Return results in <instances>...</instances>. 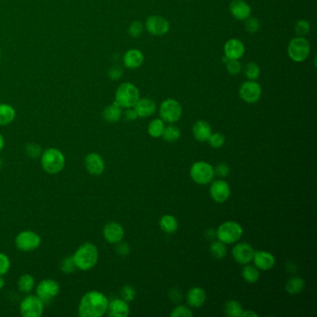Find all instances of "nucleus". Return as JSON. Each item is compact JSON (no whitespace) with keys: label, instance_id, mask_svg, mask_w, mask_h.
<instances>
[{"label":"nucleus","instance_id":"c756f323","mask_svg":"<svg viewBox=\"0 0 317 317\" xmlns=\"http://www.w3.org/2000/svg\"><path fill=\"white\" fill-rule=\"evenodd\" d=\"M304 287V281L301 277H292L287 281L286 290L290 295L301 293Z\"/></svg>","mask_w":317,"mask_h":317},{"label":"nucleus","instance_id":"72a5a7b5","mask_svg":"<svg viewBox=\"0 0 317 317\" xmlns=\"http://www.w3.org/2000/svg\"><path fill=\"white\" fill-rule=\"evenodd\" d=\"M35 286V278L31 274H23L18 281V287L21 292L29 293Z\"/></svg>","mask_w":317,"mask_h":317},{"label":"nucleus","instance_id":"0eeeda50","mask_svg":"<svg viewBox=\"0 0 317 317\" xmlns=\"http://www.w3.org/2000/svg\"><path fill=\"white\" fill-rule=\"evenodd\" d=\"M190 175L195 182L200 185H206L213 181L215 172L211 164L203 161H198L191 167Z\"/></svg>","mask_w":317,"mask_h":317},{"label":"nucleus","instance_id":"4c0bfd02","mask_svg":"<svg viewBox=\"0 0 317 317\" xmlns=\"http://www.w3.org/2000/svg\"><path fill=\"white\" fill-rule=\"evenodd\" d=\"M208 142L212 148L218 149V148L222 147L225 144V137L219 132H215V133H212L210 139L208 140Z\"/></svg>","mask_w":317,"mask_h":317},{"label":"nucleus","instance_id":"5fc2aeb1","mask_svg":"<svg viewBox=\"0 0 317 317\" xmlns=\"http://www.w3.org/2000/svg\"><path fill=\"white\" fill-rule=\"evenodd\" d=\"M4 145H5V140H4V137H3V135L0 133V152L3 150Z\"/></svg>","mask_w":317,"mask_h":317},{"label":"nucleus","instance_id":"393cba45","mask_svg":"<svg viewBox=\"0 0 317 317\" xmlns=\"http://www.w3.org/2000/svg\"><path fill=\"white\" fill-rule=\"evenodd\" d=\"M206 299L207 295L204 289H202L201 287H193L187 293V302L190 306L194 308H198L204 305Z\"/></svg>","mask_w":317,"mask_h":317},{"label":"nucleus","instance_id":"ddd939ff","mask_svg":"<svg viewBox=\"0 0 317 317\" xmlns=\"http://www.w3.org/2000/svg\"><path fill=\"white\" fill-rule=\"evenodd\" d=\"M145 28L149 34L156 37H161L166 35L170 29L168 21L162 16L151 15L146 19Z\"/></svg>","mask_w":317,"mask_h":317},{"label":"nucleus","instance_id":"3c124183","mask_svg":"<svg viewBox=\"0 0 317 317\" xmlns=\"http://www.w3.org/2000/svg\"><path fill=\"white\" fill-rule=\"evenodd\" d=\"M125 116H126V119H128L129 121L135 120L139 117L138 114H137L136 111L134 110V108L133 109L128 108V110L125 113Z\"/></svg>","mask_w":317,"mask_h":317},{"label":"nucleus","instance_id":"4468645a","mask_svg":"<svg viewBox=\"0 0 317 317\" xmlns=\"http://www.w3.org/2000/svg\"><path fill=\"white\" fill-rule=\"evenodd\" d=\"M254 253V249L248 243H238L232 250L234 261L243 265L249 264L253 260Z\"/></svg>","mask_w":317,"mask_h":317},{"label":"nucleus","instance_id":"f257e3e1","mask_svg":"<svg viewBox=\"0 0 317 317\" xmlns=\"http://www.w3.org/2000/svg\"><path fill=\"white\" fill-rule=\"evenodd\" d=\"M109 301L106 295L100 291L87 292L81 298L78 305L80 317H102L107 313Z\"/></svg>","mask_w":317,"mask_h":317},{"label":"nucleus","instance_id":"bb28decb","mask_svg":"<svg viewBox=\"0 0 317 317\" xmlns=\"http://www.w3.org/2000/svg\"><path fill=\"white\" fill-rule=\"evenodd\" d=\"M14 108L7 104L0 105V126H6L15 119Z\"/></svg>","mask_w":317,"mask_h":317},{"label":"nucleus","instance_id":"864d4df0","mask_svg":"<svg viewBox=\"0 0 317 317\" xmlns=\"http://www.w3.org/2000/svg\"><path fill=\"white\" fill-rule=\"evenodd\" d=\"M257 317L258 315L256 313H254V312H252V311H246V312H243V314H242L241 317Z\"/></svg>","mask_w":317,"mask_h":317},{"label":"nucleus","instance_id":"6ab92c4d","mask_svg":"<svg viewBox=\"0 0 317 317\" xmlns=\"http://www.w3.org/2000/svg\"><path fill=\"white\" fill-rule=\"evenodd\" d=\"M229 9L232 16L238 21H246L251 14L250 6L244 0H233Z\"/></svg>","mask_w":317,"mask_h":317},{"label":"nucleus","instance_id":"20e7f679","mask_svg":"<svg viewBox=\"0 0 317 317\" xmlns=\"http://www.w3.org/2000/svg\"><path fill=\"white\" fill-rule=\"evenodd\" d=\"M140 99V91L135 85L126 82L121 84L115 91L114 102L121 108H132Z\"/></svg>","mask_w":317,"mask_h":317},{"label":"nucleus","instance_id":"a878e982","mask_svg":"<svg viewBox=\"0 0 317 317\" xmlns=\"http://www.w3.org/2000/svg\"><path fill=\"white\" fill-rule=\"evenodd\" d=\"M122 116V108L115 102L112 105L106 106L103 111V118L108 123H115Z\"/></svg>","mask_w":317,"mask_h":317},{"label":"nucleus","instance_id":"5701e85b","mask_svg":"<svg viewBox=\"0 0 317 317\" xmlns=\"http://www.w3.org/2000/svg\"><path fill=\"white\" fill-rule=\"evenodd\" d=\"M144 53L136 49L129 50L123 57L124 65L129 69L139 68L144 63Z\"/></svg>","mask_w":317,"mask_h":317},{"label":"nucleus","instance_id":"58836bf2","mask_svg":"<svg viewBox=\"0 0 317 317\" xmlns=\"http://www.w3.org/2000/svg\"><path fill=\"white\" fill-rule=\"evenodd\" d=\"M129 35L133 38H140L144 33V24L140 21H134L129 26Z\"/></svg>","mask_w":317,"mask_h":317},{"label":"nucleus","instance_id":"f8f14e48","mask_svg":"<svg viewBox=\"0 0 317 317\" xmlns=\"http://www.w3.org/2000/svg\"><path fill=\"white\" fill-rule=\"evenodd\" d=\"M262 87L253 80H248L242 84L239 89L240 98L247 104H255L262 97Z\"/></svg>","mask_w":317,"mask_h":317},{"label":"nucleus","instance_id":"dca6fc26","mask_svg":"<svg viewBox=\"0 0 317 317\" xmlns=\"http://www.w3.org/2000/svg\"><path fill=\"white\" fill-rule=\"evenodd\" d=\"M103 234H104L105 239L108 243L117 244L123 240L125 232H124L123 227L121 226L119 223L114 222V221H110L104 228Z\"/></svg>","mask_w":317,"mask_h":317},{"label":"nucleus","instance_id":"b1692460","mask_svg":"<svg viewBox=\"0 0 317 317\" xmlns=\"http://www.w3.org/2000/svg\"><path fill=\"white\" fill-rule=\"evenodd\" d=\"M193 134L195 139L198 142H208V140L212 134L211 127L207 121H197L193 126Z\"/></svg>","mask_w":317,"mask_h":317},{"label":"nucleus","instance_id":"de8ad7c7","mask_svg":"<svg viewBox=\"0 0 317 317\" xmlns=\"http://www.w3.org/2000/svg\"><path fill=\"white\" fill-rule=\"evenodd\" d=\"M123 75V68L120 65H113L108 71V76L111 80H118Z\"/></svg>","mask_w":317,"mask_h":317},{"label":"nucleus","instance_id":"7c9ffc66","mask_svg":"<svg viewBox=\"0 0 317 317\" xmlns=\"http://www.w3.org/2000/svg\"><path fill=\"white\" fill-rule=\"evenodd\" d=\"M164 129H165L164 121L161 118H157L150 122L148 126V133L153 138H159L162 136Z\"/></svg>","mask_w":317,"mask_h":317},{"label":"nucleus","instance_id":"423d86ee","mask_svg":"<svg viewBox=\"0 0 317 317\" xmlns=\"http://www.w3.org/2000/svg\"><path fill=\"white\" fill-rule=\"evenodd\" d=\"M243 228L235 221L223 222L216 231V237L224 244H234L241 238Z\"/></svg>","mask_w":317,"mask_h":317},{"label":"nucleus","instance_id":"37998d69","mask_svg":"<svg viewBox=\"0 0 317 317\" xmlns=\"http://www.w3.org/2000/svg\"><path fill=\"white\" fill-rule=\"evenodd\" d=\"M135 296H136V291L131 286H125L121 290L122 300H124L125 302H132L135 299Z\"/></svg>","mask_w":317,"mask_h":317},{"label":"nucleus","instance_id":"cd10ccee","mask_svg":"<svg viewBox=\"0 0 317 317\" xmlns=\"http://www.w3.org/2000/svg\"><path fill=\"white\" fill-rule=\"evenodd\" d=\"M159 226L164 233L173 234L178 230V220L172 215H165L160 219Z\"/></svg>","mask_w":317,"mask_h":317},{"label":"nucleus","instance_id":"c03bdc74","mask_svg":"<svg viewBox=\"0 0 317 317\" xmlns=\"http://www.w3.org/2000/svg\"><path fill=\"white\" fill-rule=\"evenodd\" d=\"M25 152H26V155L30 158H38L42 154L40 146L37 144H27V146L25 148Z\"/></svg>","mask_w":317,"mask_h":317},{"label":"nucleus","instance_id":"2eb2a0df","mask_svg":"<svg viewBox=\"0 0 317 317\" xmlns=\"http://www.w3.org/2000/svg\"><path fill=\"white\" fill-rule=\"evenodd\" d=\"M210 194L214 201L217 203H223L230 197L231 189L226 181L219 180L211 183Z\"/></svg>","mask_w":317,"mask_h":317},{"label":"nucleus","instance_id":"a19ab883","mask_svg":"<svg viewBox=\"0 0 317 317\" xmlns=\"http://www.w3.org/2000/svg\"><path fill=\"white\" fill-rule=\"evenodd\" d=\"M226 68L230 75L237 76L241 72V62L238 60H229L227 61Z\"/></svg>","mask_w":317,"mask_h":317},{"label":"nucleus","instance_id":"09e8293b","mask_svg":"<svg viewBox=\"0 0 317 317\" xmlns=\"http://www.w3.org/2000/svg\"><path fill=\"white\" fill-rule=\"evenodd\" d=\"M214 172H215V174H217L219 177L224 178L230 172V168H229V166L226 164L221 163V164H219L218 166L215 167Z\"/></svg>","mask_w":317,"mask_h":317},{"label":"nucleus","instance_id":"2f4dec72","mask_svg":"<svg viewBox=\"0 0 317 317\" xmlns=\"http://www.w3.org/2000/svg\"><path fill=\"white\" fill-rule=\"evenodd\" d=\"M224 312L228 317H241L244 310L239 302L232 300V301H229L225 303Z\"/></svg>","mask_w":317,"mask_h":317},{"label":"nucleus","instance_id":"79ce46f5","mask_svg":"<svg viewBox=\"0 0 317 317\" xmlns=\"http://www.w3.org/2000/svg\"><path fill=\"white\" fill-rule=\"evenodd\" d=\"M246 30L248 31L249 34H255L260 30L261 28V23L260 21L256 18H251L249 17L246 20V24H245Z\"/></svg>","mask_w":317,"mask_h":317},{"label":"nucleus","instance_id":"c9c22d12","mask_svg":"<svg viewBox=\"0 0 317 317\" xmlns=\"http://www.w3.org/2000/svg\"><path fill=\"white\" fill-rule=\"evenodd\" d=\"M244 74L249 80L256 81L261 75V69L257 63L251 61V62L246 64V66L244 68Z\"/></svg>","mask_w":317,"mask_h":317},{"label":"nucleus","instance_id":"f3484780","mask_svg":"<svg viewBox=\"0 0 317 317\" xmlns=\"http://www.w3.org/2000/svg\"><path fill=\"white\" fill-rule=\"evenodd\" d=\"M246 52L245 45L237 38L229 39L224 45V56L229 60H239Z\"/></svg>","mask_w":317,"mask_h":317},{"label":"nucleus","instance_id":"473e14b6","mask_svg":"<svg viewBox=\"0 0 317 317\" xmlns=\"http://www.w3.org/2000/svg\"><path fill=\"white\" fill-rule=\"evenodd\" d=\"M181 129H179L178 127H176V126L170 125V126L165 127L162 137L166 142L173 143V142L178 141L181 138Z\"/></svg>","mask_w":317,"mask_h":317},{"label":"nucleus","instance_id":"6e6d98bb","mask_svg":"<svg viewBox=\"0 0 317 317\" xmlns=\"http://www.w3.org/2000/svg\"><path fill=\"white\" fill-rule=\"evenodd\" d=\"M4 285H5V281L3 279V277L0 275V290L4 287Z\"/></svg>","mask_w":317,"mask_h":317},{"label":"nucleus","instance_id":"e433bc0d","mask_svg":"<svg viewBox=\"0 0 317 317\" xmlns=\"http://www.w3.org/2000/svg\"><path fill=\"white\" fill-rule=\"evenodd\" d=\"M311 25L306 20H299L295 24V32L298 37H304L309 34Z\"/></svg>","mask_w":317,"mask_h":317},{"label":"nucleus","instance_id":"aec40b11","mask_svg":"<svg viewBox=\"0 0 317 317\" xmlns=\"http://www.w3.org/2000/svg\"><path fill=\"white\" fill-rule=\"evenodd\" d=\"M254 264L258 269L263 271L271 270L275 264V258L274 256L266 251H257L254 253L253 256Z\"/></svg>","mask_w":317,"mask_h":317},{"label":"nucleus","instance_id":"a18cd8bd","mask_svg":"<svg viewBox=\"0 0 317 317\" xmlns=\"http://www.w3.org/2000/svg\"><path fill=\"white\" fill-rule=\"evenodd\" d=\"M194 316L193 312L185 306H178L172 311L171 317H192Z\"/></svg>","mask_w":317,"mask_h":317},{"label":"nucleus","instance_id":"f03ea898","mask_svg":"<svg viewBox=\"0 0 317 317\" xmlns=\"http://www.w3.org/2000/svg\"><path fill=\"white\" fill-rule=\"evenodd\" d=\"M73 259L77 269L82 271L91 270L98 263V249L94 244L87 242L77 249Z\"/></svg>","mask_w":317,"mask_h":317},{"label":"nucleus","instance_id":"9b49d317","mask_svg":"<svg viewBox=\"0 0 317 317\" xmlns=\"http://www.w3.org/2000/svg\"><path fill=\"white\" fill-rule=\"evenodd\" d=\"M59 292L60 285L55 280H42L39 282L37 287V296L44 303H48L56 298Z\"/></svg>","mask_w":317,"mask_h":317},{"label":"nucleus","instance_id":"603ef678","mask_svg":"<svg viewBox=\"0 0 317 317\" xmlns=\"http://www.w3.org/2000/svg\"><path fill=\"white\" fill-rule=\"evenodd\" d=\"M169 297H170V299H171L172 302H178L181 300V292H180L179 290H177V289H173V290L170 291Z\"/></svg>","mask_w":317,"mask_h":317},{"label":"nucleus","instance_id":"6e6552de","mask_svg":"<svg viewBox=\"0 0 317 317\" xmlns=\"http://www.w3.org/2000/svg\"><path fill=\"white\" fill-rule=\"evenodd\" d=\"M182 114L181 104L174 99H166L159 107L161 119L167 123H175L180 120Z\"/></svg>","mask_w":317,"mask_h":317},{"label":"nucleus","instance_id":"4be33fe9","mask_svg":"<svg viewBox=\"0 0 317 317\" xmlns=\"http://www.w3.org/2000/svg\"><path fill=\"white\" fill-rule=\"evenodd\" d=\"M133 108L136 111L139 117L145 118L156 113L157 105L152 99L140 98Z\"/></svg>","mask_w":317,"mask_h":317},{"label":"nucleus","instance_id":"c85d7f7f","mask_svg":"<svg viewBox=\"0 0 317 317\" xmlns=\"http://www.w3.org/2000/svg\"><path fill=\"white\" fill-rule=\"evenodd\" d=\"M242 276L247 283L254 284L260 278V272L257 267L246 264L242 270Z\"/></svg>","mask_w":317,"mask_h":317},{"label":"nucleus","instance_id":"8fccbe9b","mask_svg":"<svg viewBox=\"0 0 317 317\" xmlns=\"http://www.w3.org/2000/svg\"><path fill=\"white\" fill-rule=\"evenodd\" d=\"M116 252L121 255V256H127L129 255V252H130V249H129V245L126 244V243H122L119 242L116 244Z\"/></svg>","mask_w":317,"mask_h":317},{"label":"nucleus","instance_id":"49530a36","mask_svg":"<svg viewBox=\"0 0 317 317\" xmlns=\"http://www.w3.org/2000/svg\"><path fill=\"white\" fill-rule=\"evenodd\" d=\"M10 261L7 255L0 253V275L3 276L9 271Z\"/></svg>","mask_w":317,"mask_h":317},{"label":"nucleus","instance_id":"ea45409f","mask_svg":"<svg viewBox=\"0 0 317 317\" xmlns=\"http://www.w3.org/2000/svg\"><path fill=\"white\" fill-rule=\"evenodd\" d=\"M60 269L64 273H73L76 271V265L74 262L73 256L64 258L60 264Z\"/></svg>","mask_w":317,"mask_h":317},{"label":"nucleus","instance_id":"7ed1b4c3","mask_svg":"<svg viewBox=\"0 0 317 317\" xmlns=\"http://www.w3.org/2000/svg\"><path fill=\"white\" fill-rule=\"evenodd\" d=\"M41 166L48 173H59L65 166V158L59 149L49 148L41 154Z\"/></svg>","mask_w":317,"mask_h":317},{"label":"nucleus","instance_id":"1a4fd4ad","mask_svg":"<svg viewBox=\"0 0 317 317\" xmlns=\"http://www.w3.org/2000/svg\"><path fill=\"white\" fill-rule=\"evenodd\" d=\"M44 304L38 296H26L20 305L21 315L24 317H40L44 312Z\"/></svg>","mask_w":317,"mask_h":317},{"label":"nucleus","instance_id":"39448f33","mask_svg":"<svg viewBox=\"0 0 317 317\" xmlns=\"http://www.w3.org/2000/svg\"><path fill=\"white\" fill-rule=\"evenodd\" d=\"M311 53L310 42L304 37L291 39L287 46V54L295 62H302L309 57Z\"/></svg>","mask_w":317,"mask_h":317},{"label":"nucleus","instance_id":"a211bd4d","mask_svg":"<svg viewBox=\"0 0 317 317\" xmlns=\"http://www.w3.org/2000/svg\"><path fill=\"white\" fill-rule=\"evenodd\" d=\"M85 166L89 173L95 176L104 173L106 168L104 159L97 153H91L85 158Z\"/></svg>","mask_w":317,"mask_h":317},{"label":"nucleus","instance_id":"f704fd0d","mask_svg":"<svg viewBox=\"0 0 317 317\" xmlns=\"http://www.w3.org/2000/svg\"><path fill=\"white\" fill-rule=\"evenodd\" d=\"M226 244L222 243L221 241L213 242L211 246V255L217 260H221L226 256L227 249Z\"/></svg>","mask_w":317,"mask_h":317},{"label":"nucleus","instance_id":"412c9836","mask_svg":"<svg viewBox=\"0 0 317 317\" xmlns=\"http://www.w3.org/2000/svg\"><path fill=\"white\" fill-rule=\"evenodd\" d=\"M107 313L111 317H127L129 315V304L122 299H114L109 302Z\"/></svg>","mask_w":317,"mask_h":317},{"label":"nucleus","instance_id":"4d7b16f0","mask_svg":"<svg viewBox=\"0 0 317 317\" xmlns=\"http://www.w3.org/2000/svg\"><path fill=\"white\" fill-rule=\"evenodd\" d=\"M0 56H1V53H0Z\"/></svg>","mask_w":317,"mask_h":317},{"label":"nucleus","instance_id":"9d476101","mask_svg":"<svg viewBox=\"0 0 317 317\" xmlns=\"http://www.w3.org/2000/svg\"><path fill=\"white\" fill-rule=\"evenodd\" d=\"M40 244V236L33 231H23L16 236V247L24 252H30L38 249Z\"/></svg>","mask_w":317,"mask_h":317}]
</instances>
